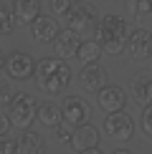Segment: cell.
<instances>
[{
  "mask_svg": "<svg viewBox=\"0 0 152 154\" xmlns=\"http://www.w3.org/2000/svg\"><path fill=\"white\" fill-rule=\"evenodd\" d=\"M61 28L56 23V15H41L30 23V38L38 43H53L59 38Z\"/></svg>",
  "mask_w": 152,
  "mask_h": 154,
  "instance_id": "obj_11",
  "label": "cell"
},
{
  "mask_svg": "<svg viewBox=\"0 0 152 154\" xmlns=\"http://www.w3.org/2000/svg\"><path fill=\"white\" fill-rule=\"evenodd\" d=\"M112 154H135V152H132V149H127V146H119V149H114Z\"/></svg>",
  "mask_w": 152,
  "mask_h": 154,
  "instance_id": "obj_28",
  "label": "cell"
},
{
  "mask_svg": "<svg viewBox=\"0 0 152 154\" xmlns=\"http://www.w3.org/2000/svg\"><path fill=\"white\" fill-rule=\"evenodd\" d=\"M74 3H84V0H74Z\"/></svg>",
  "mask_w": 152,
  "mask_h": 154,
  "instance_id": "obj_29",
  "label": "cell"
},
{
  "mask_svg": "<svg viewBox=\"0 0 152 154\" xmlns=\"http://www.w3.org/2000/svg\"><path fill=\"white\" fill-rule=\"evenodd\" d=\"M36 83H38V88L46 91L48 96H59L63 88H68V83H71V66H68L66 58H61V56H46V58L38 61Z\"/></svg>",
  "mask_w": 152,
  "mask_h": 154,
  "instance_id": "obj_2",
  "label": "cell"
},
{
  "mask_svg": "<svg viewBox=\"0 0 152 154\" xmlns=\"http://www.w3.org/2000/svg\"><path fill=\"white\" fill-rule=\"evenodd\" d=\"M101 43L97 41V38H89V41H84L79 46V53H76V61L81 63V66H89V63H97L101 58Z\"/></svg>",
  "mask_w": 152,
  "mask_h": 154,
  "instance_id": "obj_18",
  "label": "cell"
},
{
  "mask_svg": "<svg viewBox=\"0 0 152 154\" xmlns=\"http://www.w3.org/2000/svg\"><path fill=\"white\" fill-rule=\"evenodd\" d=\"M97 106L104 114H114V111H124L127 106V91L117 83H106L104 88L97 94Z\"/></svg>",
  "mask_w": 152,
  "mask_h": 154,
  "instance_id": "obj_6",
  "label": "cell"
},
{
  "mask_svg": "<svg viewBox=\"0 0 152 154\" xmlns=\"http://www.w3.org/2000/svg\"><path fill=\"white\" fill-rule=\"evenodd\" d=\"M94 38L101 43L104 53L119 56L122 51H127V41H129V25L122 15L117 13H106L99 18V23L94 25Z\"/></svg>",
  "mask_w": 152,
  "mask_h": 154,
  "instance_id": "obj_1",
  "label": "cell"
},
{
  "mask_svg": "<svg viewBox=\"0 0 152 154\" xmlns=\"http://www.w3.org/2000/svg\"><path fill=\"white\" fill-rule=\"evenodd\" d=\"M0 66L10 81H30L38 71V61L25 51H13V53H0Z\"/></svg>",
  "mask_w": 152,
  "mask_h": 154,
  "instance_id": "obj_3",
  "label": "cell"
},
{
  "mask_svg": "<svg viewBox=\"0 0 152 154\" xmlns=\"http://www.w3.org/2000/svg\"><path fill=\"white\" fill-rule=\"evenodd\" d=\"M10 124H13V121L8 116V111H3V114H0V134H3V137L10 131Z\"/></svg>",
  "mask_w": 152,
  "mask_h": 154,
  "instance_id": "obj_26",
  "label": "cell"
},
{
  "mask_svg": "<svg viewBox=\"0 0 152 154\" xmlns=\"http://www.w3.org/2000/svg\"><path fill=\"white\" fill-rule=\"evenodd\" d=\"M76 154H104L99 146H91V149H84V152H76Z\"/></svg>",
  "mask_w": 152,
  "mask_h": 154,
  "instance_id": "obj_27",
  "label": "cell"
},
{
  "mask_svg": "<svg viewBox=\"0 0 152 154\" xmlns=\"http://www.w3.org/2000/svg\"><path fill=\"white\" fill-rule=\"evenodd\" d=\"M74 129H76V126H71L68 121H61V124L53 129V134H56V139H59L61 144H71V139H74Z\"/></svg>",
  "mask_w": 152,
  "mask_h": 154,
  "instance_id": "obj_22",
  "label": "cell"
},
{
  "mask_svg": "<svg viewBox=\"0 0 152 154\" xmlns=\"http://www.w3.org/2000/svg\"><path fill=\"white\" fill-rule=\"evenodd\" d=\"M0 154H18V142L3 137V142H0Z\"/></svg>",
  "mask_w": 152,
  "mask_h": 154,
  "instance_id": "obj_25",
  "label": "cell"
},
{
  "mask_svg": "<svg viewBox=\"0 0 152 154\" xmlns=\"http://www.w3.org/2000/svg\"><path fill=\"white\" fill-rule=\"evenodd\" d=\"M61 111H63V121H68L71 126H81L89 121V104L81 96H66L61 101Z\"/></svg>",
  "mask_w": 152,
  "mask_h": 154,
  "instance_id": "obj_10",
  "label": "cell"
},
{
  "mask_svg": "<svg viewBox=\"0 0 152 154\" xmlns=\"http://www.w3.org/2000/svg\"><path fill=\"white\" fill-rule=\"evenodd\" d=\"M99 23V13L91 3H81V5H74V10L68 13L66 18V28H74V30H89Z\"/></svg>",
  "mask_w": 152,
  "mask_h": 154,
  "instance_id": "obj_7",
  "label": "cell"
},
{
  "mask_svg": "<svg viewBox=\"0 0 152 154\" xmlns=\"http://www.w3.org/2000/svg\"><path fill=\"white\" fill-rule=\"evenodd\" d=\"M150 61H152V58H150Z\"/></svg>",
  "mask_w": 152,
  "mask_h": 154,
  "instance_id": "obj_30",
  "label": "cell"
},
{
  "mask_svg": "<svg viewBox=\"0 0 152 154\" xmlns=\"http://www.w3.org/2000/svg\"><path fill=\"white\" fill-rule=\"evenodd\" d=\"M79 83L84 86V91H89V94H99L101 88L109 83V73H106L104 66H99V61H97V63H89V66L81 68Z\"/></svg>",
  "mask_w": 152,
  "mask_h": 154,
  "instance_id": "obj_9",
  "label": "cell"
},
{
  "mask_svg": "<svg viewBox=\"0 0 152 154\" xmlns=\"http://www.w3.org/2000/svg\"><path fill=\"white\" fill-rule=\"evenodd\" d=\"M101 142V134L99 129L91 124V121H86V124L76 126L74 129V139H71V149L76 152H84V149H91V146H99Z\"/></svg>",
  "mask_w": 152,
  "mask_h": 154,
  "instance_id": "obj_13",
  "label": "cell"
},
{
  "mask_svg": "<svg viewBox=\"0 0 152 154\" xmlns=\"http://www.w3.org/2000/svg\"><path fill=\"white\" fill-rule=\"evenodd\" d=\"M13 99H15V94H13V86L3 83V86H0V106H3V109H8Z\"/></svg>",
  "mask_w": 152,
  "mask_h": 154,
  "instance_id": "obj_24",
  "label": "cell"
},
{
  "mask_svg": "<svg viewBox=\"0 0 152 154\" xmlns=\"http://www.w3.org/2000/svg\"><path fill=\"white\" fill-rule=\"evenodd\" d=\"M129 91L142 106L152 104V73H135L129 83Z\"/></svg>",
  "mask_w": 152,
  "mask_h": 154,
  "instance_id": "obj_16",
  "label": "cell"
},
{
  "mask_svg": "<svg viewBox=\"0 0 152 154\" xmlns=\"http://www.w3.org/2000/svg\"><path fill=\"white\" fill-rule=\"evenodd\" d=\"M63 121V111L59 104H53V101H41L38 104V124L41 126H48V129H56Z\"/></svg>",
  "mask_w": 152,
  "mask_h": 154,
  "instance_id": "obj_17",
  "label": "cell"
},
{
  "mask_svg": "<svg viewBox=\"0 0 152 154\" xmlns=\"http://www.w3.org/2000/svg\"><path fill=\"white\" fill-rule=\"evenodd\" d=\"M81 43H84V41L79 38V30H74V28H61L59 38L53 41L56 56H61V58H76Z\"/></svg>",
  "mask_w": 152,
  "mask_h": 154,
  "instance_id": "obj_12",
  "label": "cell"
},
{
  "mask_svg": "<svg viewBox=\"0 0 152 154\" xmlns=\"http://www.w3.org/2000/svg\"><path fill=\"white\" fill-rule=\"evenodd\" d=\"M10 8L15 13V20L23 25H30L36 18H41V3L38 0H13Z\"/></svg>",
  "mask_w": 152,
  "mask_h": 154,
  "instance_id": "obj_14",
  "label": "cell"
},
{
  "mask_svg": "<svg viewBox=\"0 0 152 154\" xmlns=\"http://www.w3.org/2000/svg\"><path fill=\"white\" fill-rule=\"evenodd\" d=\"M139 124H142V131L152 139V104H147L142 109V116H139Z\"/></svg>",
  "mask_w": 152,
  "mask_h": 154,
  "instance_id": "obj_23",
  "label": "cell"
},
{
  "mask_svg": "<svg viewBox=\"0 0 152 154\" xmlns=\"http://www.w3.org/2000/svg\"><path fill=\"white\" fill-rule=\"evenodd\" d=\"M5 111H8L13 126H18V129H28L33 121H38V101H36L33 94L18 91L15 99L10 101V106L5 109Z\"/></svg>",
  "mask_w": 152,
  "mask_h": 154,
  "instance_id": "obj_4",
  "label": "cell"
},
{
  "mask_svg": "<svg viewBox=\"0 0 152 154\" xmlns=\"http://www.w3.org/2000/svg\"><path fill=\"white\" fill-rule=\"evenodd\" d=\"M74 0H48V8H51V13H53L56 18H63L66 20L68 18V13L74 10Z\"/></svg>",
  "mask_w": 152,
  "mask_h": 154,
  "instance_id": "obj_21",
  "label": "cell"
},
{
  "mask_svg": "<svg viewBox=\"0 0 152 154\" xmlns=\"http://www.w3.org/2000/svg\"><path fill=\"white\" fill-rule=\"evenodd\" d=\"M127 53H129L135 61L152 58V30H147V28L132 30L129 41H127Z\"/></svg>",
  "mask_w": 152,
  "mask_h": 154,
  "instance_id": "obj_8",
  "label": "cell"
},
{
  "mask_svg": "<svg viewBox=\"0 0 152 154\" xmlns=\"http://www.w3.org/2000/svg\"><path fill=\"white\" fill-rule=\"evenodd\" d=\"M132 13L137 20H152V0H132Z\"/></svg>",
  "mask_w": 152,
  "mask_h": 154,
  "instance_id": "obj_20",
  "label": "cell"
},
{
  "mask_svg": "<svg viewBox=\"0 0 152 154\" xmlns=\"http://www.w3.org/2000/svg\"><path fill=\"white\" fill-rule=\"evenodd\" d=\"M15 142H18V154H43L46 152V142L33 129H21Z\"/></svg>",
  "mask_w": 152,
  "mask_h": 154,
  "instance_id": "obj_15",
  "label": "cell"
},
{
  "mask_svg": "<svg viewBox=\"0 0 152 154\" xmlns=\"http://www.w3.org/2000/svg\"><path fill=\"white\" fill-rule=\"evenodd\" d=\"M15 13H13L10 5H0V33L3 35H10L13 28H15Z\"/></svg>",
  "mask_w": 152,
  "mask_h": 154,
  "instance_id": "obj_19",
  "label": "cell"
},
{
  "mask_svg": "<svg viewBox=\"0 0 152 154\" xmlns=\"http://www.w3.org/2000/svg\"><path fill=\"white\" fill-rule=\"evenodd\" d=\"M104 134L117 144H127L132 137H135V119L129 116L127 111H114V114H106L104 119Z\"/></svg>",
  "mask_w": 152,
  "mask_h": 154,
  "instance_id": "obj_5",
  "label": "cell"
}]
</instances>
